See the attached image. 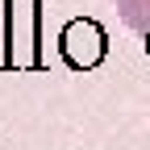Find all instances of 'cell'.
<instances>
[{
	"label": "cell",
	"instance_id": "cell-1",
	"mask_svg": "<svg viewBox=\"0 0 150 150\" xmlns=\"http://www.w3.org/2000/svg\"><path fill=\"white\" fill-rule=\"evenodd\" d=\"M59 54L71 71H92L104 59V29L96 21H88V17L67 21L63 33H59Z\"/></svg>",
	"mask_w": 150,
	"mask_h": 150
},
{
	"label": "cell",
	"instance_id": "cell-2",
	"mask_svg": "<svg viewBox=\"0 0 150 150\" xmlns=\"http://www.w3.org/2000/svg\"><path fill=\"white\" fill-rule=\"evenodd\" d=\"M117 8H121V17H125V25L129 29H146L150 25V0H117Z\"/></svg>",
	"mask_w": 150,
	"mask_h": 150
}]
</instances>
